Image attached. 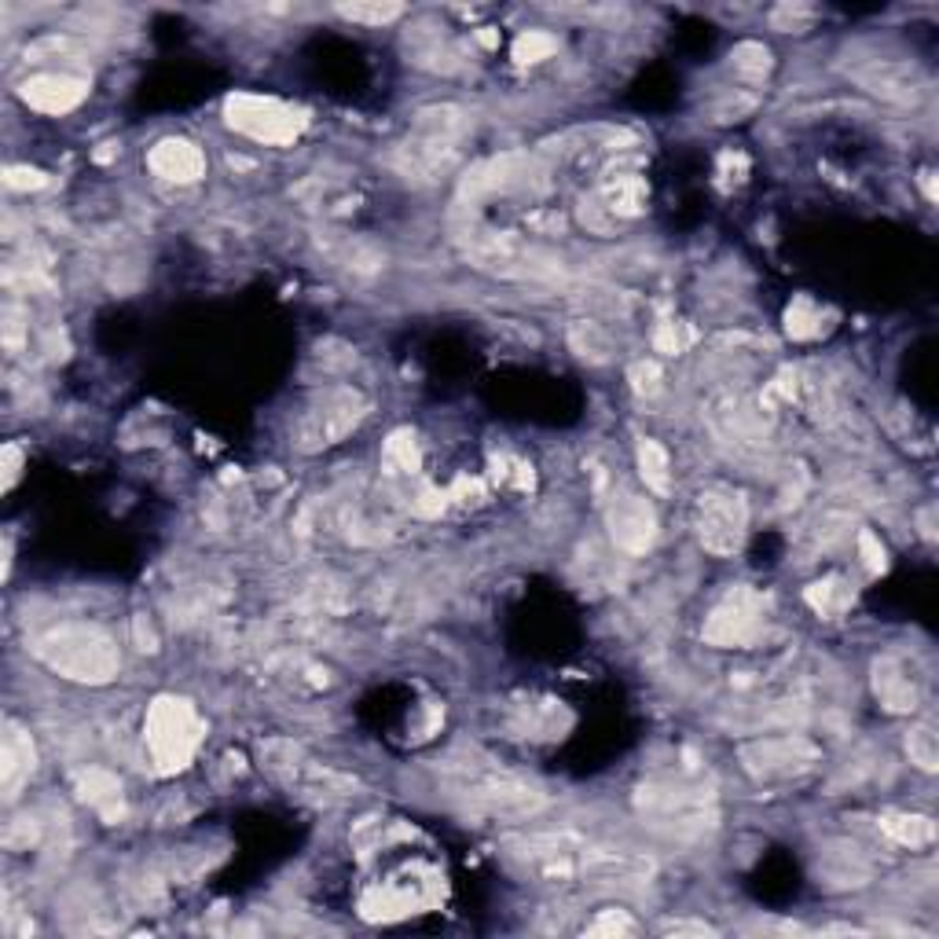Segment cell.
Instances as JSON below:
<instances>
[{"label":"cell","mask_w":939,"mask_h":939,"mask_svg":"<svg viewBox=\"0 0 939 939\" xmlns=\"http://www.w3.org/2000/svg\"><path fill=\"white\" fill-rule=\"evenodd\" d=\"M34 653L40 657V664L51 668L62 680L89 683V686L111 683L114 675L121 672L118 642L103 628L85 624V621H70V624L48 628L37 639Z\"/></svg>","instance_id":"6da1fadb"},{"label":"cell","mask_w":939,"mask_h":939,"mask_svg":"<svg viewBox=\"0 0 939 939\" xmlns=\"http://www.w3.org/2000/svg\"><path fill=\"white\" fill-rule=\"evenodd\" d=\"M202 734H206V723L187 697H173V694L154 697V705L148 708V719H143V738H148L151 760L162 775H173V770H184L192 764V756L198 753V745H202Z\"/></svg>","instance_id":"7a4b0ae2"},{"label":"cell","mask_w":939,"mask_h":939,"mask_svg":"<svg viewBox=\"0 0 939 939\" xmlns=\"http://www.w3.org/2000/svg\"><path fill=\"white\" fill-rule=\"evenodd\" d=\"M224 118L235 132H243L246 140L254 143H294L305 129V114L290 103L276 100V96H254V92H239V96L228 100Z\"/></svg>","instance_id":"3957f363"},{"label":"cell","mask_w":939,"mask_h":939,"mask_svg":"<svg viewBox=\"0 0 939 939\" xmlns=\"http://www.w3.org/2000/svg\"><path fill=\"white\" fill-rule=\"evenodd\" d=\"M749 529V507L745 499L730 488H708L697 499V536H702V547L712 550V555L727 558L742 547Z\"/></svg>","instance_id":"277c9868"},{"label":"cell","mask_w":939,"mask_h":939,"mask_svg":"<svg viewBox=\"0 0 939 939\" xmlns=\"http://www.w3.org/2000/svg\"><path fill=\"white\" fill-rule=\"evenodd\" d=\"M760 628H764V599L749 583H738L708 613L705 639L712 646H745L756 639Z\"/></svg>","instance_id":"5b68a950"},{"label":"cell","mask_w":939,"mask_h":939,"mask_svg":"<svg viewBox=\"0 0 939 939\" xmlns=\"http://www.w3.org/2000/svg\"><path fill=\"white\" fill-rule=\"evenodd\" d=\"M360 415H363L360 393H352V390L331 393L327 401H323L320 408L301 422V430H298L301 448H327L334 441H341V437L360 422Z\"/></svg>","instance_id":"8992f818"},{"label":"cell","mask_w":939,"mask_h":939,"mask_svg":"<svg viewBox=\"0 0 939 939\" xmlns=\"http://www.w3.org/2000/svg\"><path fill=\"white\" fill-rule=\"evenodd\" d=\"M610 532H613V544L621 550H628V555L650 550L657 540L653 507L646 503L642 496L621 492V499H613V507H610Z\"/></svg>","instance_id":"52a82bcc"},{"label":"cell","mask_w":939,"mask_h":939,"mask_svg":"<svg viewBox=\"0 0 939 939\" xmlns=\"http://www.w3.org/2000/svg\"><path fill=\"white\" fill-rule=\"evenodd\" d=\"M19 96L40 114H67L89 96V81L74 74H37L23 81Z\"/></svg>","instance_id":"ba28073f"},{"label":"cell","mask_w":939,"mask_h":939,"mask_svg":"<svg viewBox=\"0 0 939 939\" xmlns=\"http://www.w3.org/2000/svg\"><path fill=\"white\" fill-rule=\"evenodd\" d=\"M148 165L162 181H173V184H195L198 176L206 173V154L195 148L192 140H181V137H170V140H159L148 154Z\"/></svg>","instance_id":"9c48e42d"},{"label":"cell","mask_w":939,"mask_h":939,"mask_svg":"<svg viewBox=\"0 0 939 939\" xmlns=\"http://www.w3.org/2000/svg\"><path fill=\"white\" fill-rule=\"evenodd\" d=\"M745 760L760 775H792L815 760V749L800 738H775V742H760L756 749H749Z\"/></svg>","instance_id":"30bf717a"},{"label":"cell","mask_w":939,"mask_h":939,"mask_svg":"<svg viewBox=\"0 0 939 939\" xmlns=\"http://www.w3.org/2000/svg\"><path fill=\"white\" fill-rule=\"evenodd\" d=\"M859 81L870 92H878V96L895 100V103H917L925 92L921 74H917L914 67H906V62H873L866 74H859Z\"/></svg>","instance_id":"8fae6325"},{"label":"cell","mask_w":939,"mask_h":939,"mask_svg":"<svg viewBox=\"0 0 939 939\" xmlns=\"http://www.w3.org/2000/svg\"><path fill=\"white\" fill-rule=\"evenodd\" d=\"M873 691H878L881 705L889 708V712H914L917 702H921V691H917L914 675H906V668L895 661L873 664Z\"/></svg>","instance_id":"7c38bea8"},{"label":"cell","mask_w":939,"mask_h":939,"mask_svg":"<svg viewBox=\"0 0 939 939\" xmlns=\"http://www.w3.org/2000/svg\"><path fill=\"white\" fill-rule=\"evenodd\" d=\"M4 767H0V775H4V789L8 797H15L19 781L30 778V770H34V745H30V738L23 734L19 727L8 723L4 730Z\"/></svg>","instance_id":"4fadbf2b"},{"label":"cell","mask_w":939,"mask_h":939,"mask_svg":"<svg viewBox=\"0 0 939 939\" xmlns=\"http://www.w3.org/2000/svg\"><path fill=\"white\" fill-rule=\"evenodd\" d=\"M78 789L81 797H85L92 808L103 811L107 819H114V811H121V781L111 775V770H81L78 775Z\"/></svg>","instance_id":"5bb4252c"},{"label":"cell","mask_w":939,"mask_h":939,"mask_svg":"<svg viewBox=\"0 0 939 939\" xmlns=\"http://www.w3.org/2000/svg\"><path fill=\"white\" fill-rule=\"evenodd\" d=\"M881 830L889 833L895 844H903V848H925V844L936 841L932 819H925V815H903V811H892V815L881 819Z\"/></svg>","instance_id":"9a60e30c"},{"label":"cell","mask_w":939,"mask_h":939,"mask_svg":"<svg viewBox=\"0 0 939 939\" xmlns=\"http://www.w3.org/2000/svg\"><path fill=\"white\" fill-rule=\"evenodd\" d=\"M808 602H811V610H815V613H822L826 621H833L855 602V591H851L848 580L826 577V580H819V583H811V588H808Z\"/></svg>","instance_id":"2e32d148"},{"label":"cell","mask_w":939,"mask_h":939,"mask_svg":"<svg viewBox=\"0 0 939 939\" xmlns=\"http://www.w3.org/2000/svg\"><path fill=\"white\" fill-rule=\"evenodd\" d=\"M602 198H606V210L613 217H635L646 202V184L639 176H617V181L606 184Z\"/></svg>","instance_id":"e0dca14e"},{"label":"cell","mask_w":939,"mask_h":939,"mask_svg":"<svg viewBox=\"0 0 939 939\" xmlns=\"http://www.w3.org/2000/svg\"><path fill=\"white\" fill-rule=\"evenodd\" d=\"M730 62H734V70L742 78L760 81V78H767V70H770V51L764 45H756V40H745V45L734 48Z\"/></svg>","instance_id":"ac0fdd59"},{"label":"cell","mask_w":939,"mask_h":939,"mask_svg":"<svg viewBox=\"0 0 939 939\" xmlns=\"http://www.w3.org/2000/svg\"><path fill=\"white\" fill-rule=\"evenodd\" d=\"M822 312L815 309V301L811 298H797L786 312V331L792 334V338H815V334L822 331Z\"/></svg>","instance_id":"d6986e66"},{"label":"cell","mask_w":939,"mask_h":939,"mask_svg":"<svg viewBox=\"0 0 939 939\" xmlns=\"http://www.w3.org/2000/svg\"><path fill=\"white\" fill-rule=\"evenodd\" d=\"M906 753H911V764H917L921 770H936L939 767V742L932 727H914L911 738H906Z\"/></svg>","instance_id":"ffe728a7"},{"label":"cell","mask_w":939,"mask_h":939,"mask_svg":"<svg viewBox=\"0 0 939 939\" xmlns=\"http://www.w3.org/2000/svg\"><path fill=\"white\" fill-rule=\"evenodd\" d=\"M639 466H642V477L653 492H664L668 488V452L657 441H642L639 444Z\"/></svg>","instance_id":"44dd1931"},{"label":"cell","mask_w":939,"mask_h":939,"mask_svg":"<svg viewBox=\"0 0 939 939\" xmlns=\"http://www.w3.org/2000/svg\"><path fill=\"white\" fill-rule=\"evenodd\" d=\"M385 459H390L396 470H408V474H415V470H419V448H415V437L408 430H396L390 441H385Z\"/></svg>","instance_id":"7402d4cb"},{"label":"cell","mask_w":939,"mask_h":939,"mask_svg":"<svg viewBox=\"0 0 939 939\" xmlns=\"http://www.w3.org/2000/svg\"><path fill=\"white\" fill-rule=\"evenodd\" d=\"M555 48H558V40L550 37V34H540V30H529V34H521V37H518V45H514V59H518V62H540V59H547Z\"/></svg>","instance_id":"603a6c76"},{"label":"cell","mask_w":939,"mask_h":939,"mask_svg":"<svg viewBox=\"0 0 939 939\" xmlns=\"http://www.w3.org/2000/svg\"><path fill=\"white\" fill-rule=\"evenodd\" d=\"M338 12L346 19H352V23L382 26V23H393V19L404 12V8L401 4H346V8H338Z\"/></svg>","instance_id":"cb8c5ba5"},{"label":"cell","mask_w":939,"mask_h":939,"mask_svg":"<svg viewBox=\"0 0 939 939\" xmlns=\"http://www.w3.org/2000/svg\"><path fill=\"white\" fill-rule=\"evenodd\" d=\"M859 550H862V561H866V569H870V572H881L884 566H889V561H884V547H881V540L873 536L870 529H862V532H859Z\"/></svg>","instance_id":"d4e9b609"},{"label":"cell","mask_w":939,"mask_h":939,"mask_svg":"<svg viewBox=\"0 0 939 939\" xmlns=\"http://www.w3.org/2000/svg\"><path fill=\"white\" fill-rule=\"evenodd\" d=\"M657 349L661 352H668V357H675V352H683V346H686V338L680 334V323H664L661 331H657Z\"/></svg>","instance_id":"484cf974"},{"label":"cell","mask_w":939,"mask_h":939,"mask_svg":"<svg viewBox=\"0 0 939 939\" xmlns=\"http://www.w3.org/2000/svg\"><path fill=\"white\" fill-rule=\"evenodd\" d=\"M591 932H635V921L631 917H624L621 911H606L599 921L591 925Z\"/></svg>","instance_id":"4316f807"},{"label":"cell","mask_w":939,"mask_h":939,"mask_svg":"<svg viewBox=\"0 0 939 939\" xmlns=\"http://www.w3.org/2000/svg\"><path fill=\"white\" fill-rule=\"evenodd\" d=\"M631 379H635V390H639V393H653L657 379H661V371H657V363H635Z\"/></svg>","instance_id":"83f0119b"},{"label":"cell","mask_w":939,"mask_h":939,"mask_svg":"<svg viewBox=\"0 0 939 939\" xmlns=\"http://www.w3.org/2000/svg\"><path fill=\"white\" fill-rule=\"evenodd\" d=\"M4 181L12 187H40V184H45V176H40L37 170H8Z\"/></svg>","instance_id":"f1b7e54d"}]
</instances>
